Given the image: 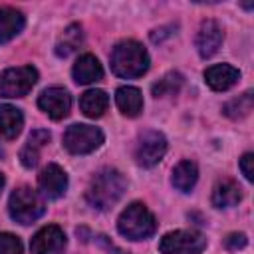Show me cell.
Returning <instances> with one entry per match:
<instances>
[{
  "label": "cell",
  "mask_w": 254,
  "mask_h": 254,
  "mask_svg": "<svg viewBox=\"0 0 254 254\" xmlns=\"http://www.w3.org/2000/svg\"><path fill=\"white\" fill-rule=\"evenodd\" d=\"M127 190V181L117 169H101L93 175V179L87 185L85 200L89 206L97 210H109L119 202L123 192Z\"/></svg>",
  "instance_id": "cell-1"
},
{
  "label": "cell",
  "mask_w": 254,
  "mask_h": 254,
  "mask_svg": "<svg viewBox=\"0 0 254 254\" xmlns=\"http://www.w3.org/2000/svg\"><path fill=\"white\" fill-rule=\"evenodd\" d=\"M111 69L119 77H141L149 69V54L147 50L135 40L119 42L109 56Z\"/></svg>",
  "instance_id": "cell-2"
},
{
  "label": "cell",
  "mask_w": 254,
  "mask_h": 254,
  "mask_svg": "<svg viewBox=\"0 0 254 254\" xmlns=\"http://www.w3.org/2000/svg\"><path fill=\"white\" fill-rule=\"evenodd\" d=\"M117 230L129 240H145L155 234L157 220L143 202H131L117 218Z\"/></svg>",
  "instance_id": "cell-3"
},
{
  "label": "cell",
  "mask_w": 254,
  "mask_h": 254,
  "mask_svg": "<svg viewBox=\"0 0 254 254\" xmlns=\"http://www.w3.org/2000/svg\"><path fill=\"white\" fill-rule=\"evenodd\" d=\"M10 216L20 224H32L46 212V202L38 190L32 187H18L8 200Z\"/></svg>",
  "instance_id": "cell-4"
},
{
  "label": "cell",
  "mask_w": 254,
  "mask_h": 254,
  "mask_svg": "<svg viewBox=\"0 0 254 254\" xmlns=\"http://www.w3.org/2000/svg\"><path fill=\"white\" fill-rule=\"evenodd\" d=\"M38 81V71L32 65L10 67L0 73V97H24Z\"/></svg>",
  "instance_id": "cell-5"
},
{
  "label": "cell",
  "mask_w": 254,
  "mask_h": 254,
  "mask_svg": "<svg viewBox=\"0 0 254 254\" xmlns=\"http://www.w3.org/2000/svg\"><path fill=\"white\" fill-rule=\"evenodd\" d=\"M62 141H64V147L69 153H73V155H87V153H91V151L101 147L103 133H101V129H97L93 125L75 123V125L65 129Z\"/></svg>",
  "instance_id": "cell-6"
},
{
  "label": "cell",
  "mask_w": 254,
  "mask_h": 254,
  "mask_svg": "<svg viewBox=\"0 0 254 254\" xmlns=\"http://www.w3.org/2000/svg\"><path fill=\"white\" fill-rule=\"evenodd\" d=\"M204 248L206 238L198 230H173L159 242V250L163 254H200Z\"/></svg>",
  "instance_id": "cell-7"
},
{
  "label": "cell",
  "mask_w": 254,
  "mask_h": 254,
  "mask_svg": "<svg viewBox=\"0 0 254 254\" xmlns=\"http://www.w3.org/2000/svg\"><path fill=\"white\" fill-rule=\"evenodd\" d=\"M167 153V139L159 131H143L137 139L135 147V161L141 167H153L157 165L163 155Z\"/></svg>",
  "instance_id": "cell-8"
},
{
  "label": "cell",
  "mask_w": 254,
  "mask_h": 254,
  "mask_svg": "<svg viewBox=\"0 0 254 254\" xmlns=\"http://www.w3.org/2000/svg\"><path fill=\"white\" fill-rule=\"evenodd\" d=\"M64 248H65V234L56 224H48L40 228L30 240L32 254H62Z\"/></svg>",
  "instance_id": "cell-9"
},
{
  "label": "cell",
  "mask_w": 254,
  "mask_h": 254,
  "mask_svg": "<svg viewBox=\"0 0 254 254\" xmlns=\"http://www.w3.org/2000/svg\"><path fill=\"white\" fill-rule=\"evenodd\" d=\"M38 107L52 119L60 121V119L67 117L69 107H71V97H69L67 89H64V87H48L38 97Z\"/></svg>",
  "instance_id": "cell-10"
},
{
  "label": "cell",
  "mask_w": 254,
  "mask_h": 254,
  "mask_svg": "<svg viewBox=\"0 0 254 254\" xmlns=\"http://www.w3.org/2000/svg\"><path fill=\"white\" fill-rule=\"evenodd\" d=\"M38 187H40L44 196H48V198H62L65 194V189H67V175H65V171L60 165L50 163V165H46L40 171Z\"/></svg>",
  "instance_id": "cell-11"
},
{
  "label": "cell",
  "mask_w": 254,
  "mask_h": 254,
  "mask_svg": "<svg viewBox=\"0 0 254 254\" xmlns=\"http://www.w3.org/2000/svg\"><path fill=\"white\" fill-rule=\"evenodd\" d=\"M222 40H224V34H222V28L218 26V22L214 20H204L198 28V34H196V40H194V46L200 54V58H210L218 52V48L222 46Z\"/></svg>",
  "instance_id": "cell-12"
},
{
  "label": "cell",
  "mask_w": 254,
  "mask_h": 254,
  "mask_svg": "<svg viewBox=\"0 0 254 254\" xmlns=\"http://www.w3.org/2000/svg\"><path fill=\"white\" fill-rule=\"evenodd\" d=\"M238 79H240V71L228 64H216L204 71V81L214 91H226L234 83H238Z\"/></svg>",
  "instance_id": "cell-13"
},
{
  "label": "cell",
  "mask_w": 254,
  "mask_h": 254,
  "mask_svg": "<svg viewBox=\"0 0 254 254\" xmlns=\"http://www.w3.org/2000/svg\"><path fill=\"white\" fill-rule=\"evenodd\" d=\"M242 200V189L232 179H222L212 189V204L216 208H230Z\"/></svg>",
  "instance_id": "cell-14"
},
{
  "label": "cell",
  "mask_w": 254,
  "mask_h": 254,
  "mask_svg": "<svg viewBox=\"0 0 254 254\" xmlns=\"http://www.w3.org/2000/svg\"><path fill=\"white\" fill-rule=\"evenodd\" d=\"M24 14L12 6H2L0 8V44L10 42L24 30Z\"/></svg>",
  "instance_id": "cell-15"
},
{
  "label": "cell",
  "mask_w": 254,
  "mask_h": 254,
  "mask_svg": "<svg viewBox=\"0 0 254 254\" xmlns=\"http://www.w3.org/2000/svg\"><path fill=\"white\" fill-rule=\"evenodd\" d=\"M71 73H73V79L77 83H93V81H99L103 77V67H101V64L95 56L83 54L73 64Z\"/></svg>",
  "instance_id": "cell-16"
},
{
  "label": "cell",
  "mask_w": 254,
  "mask_h": 254,
  "mask_svg": "<svg viewBox=\"0 0 254 254\" xmlns=\"http://www.w3.org/2000/svg\"><path fill=\"white\" fill-rule=\"evenodd\" d=\"M115 103L119 111L127 117H137L143 111V95L133 85H123L115 91Z\"/></svg>",
  "instance_id": "cell-17"
},
{
  "label": "cell",
  "mask_w": 254,
  "mask_h": 254,
  "mask_svg": "<svg viewBox=\"0 0 254 254\" xmlns=\"http://www.w3.org/2000/svg\"><path fill=\"white\" fill-rule=\"evenodd\" d=\"M24 127V115L14 105H0V135L4 139H16Z\"/></svg>",
  "instance_id": "cell-18"
},
{
  "label": "cell",
  "mask_w": 254,
  "mask_h": 254,
  "mask_svg": "<svg viewBox=\"0 0 254 254\" xmlns=\"http://www.w3.org/2000/svg\"><path fill=\"white\" fill-rule=\"evenodd\" d=\"M48 141H50V133L48 131H44V129L32 131V135L28 137V143L20 151V163L26 169L36 167L38 165V159H40V149L44 145H48Z\"/></svg>",
  "instance_id": "cell-19"
},
{
  "label": "cell",
  "mask_w": 254,
  "mask_h": 254,
  "mask_svg": "<svg viewBox=\"0 0 254 254\" xmlns=\"http://www.w3.org/2000/svg\"><path fill=\"white\" fill-rule=\"evenodd\" d=\"M107 105H109V97H107V93H105L103 89H87V91L81 93V97H79V107H81V111H83L87 117H91V119L101 117V115L105 113Z\"/></svg>",
  "instance_id": "cell-20"
},
{
  "label": "cell",
  "mask_w": 254,
  "mask_h": 254,
  "mask_svg": "<svg viewBox=\"0 0 254 254\" xmlns=\"http://www.w3.org/2000/svg\"><path fill=\"white\" fill-rule=\"evenodd\" d=\"M198 181V169L192 161H181L175 169H173V177H171V183L177 190L181 192H190L192 187L196 185Z\"/></svg>",
  "instance_id": "cell-21"
},
{
  "label": "cell",
  "mask_w": 254,
  "mask_h": 254,
  "mask_svg": "<svg viewBox=\"0 0 254 254\" xmlns=\"http://www.w3.org/2000/svg\"><path fill=\"white\" fill-rule=\"evenodd\" d=\"M81 42H83L81 26H79V24H69V26L64 30V34L60 36L58 44H56V54H58L60 58H67L69 54H73V52L79 48Z\"/></svg>",
  "instance_id": "cell-22"
},
{
  "label": "cell",
  "mask_w": 254,
  "mask_h": 254,
  "mask_svg": "<svg viewBox=\"0 0 254 254\" xmlns=\"http://www.w3.org/2000/svg\"><path fill=\"white\" fill-rule=\"evenodd\" d=\"M183 81H185V77H183L179 71H169V73H165L159 81L153 83L151 91H153L155 97L175 95V93H179V89L183 87Z\"/></svg>",
  "instance_id": "cell-23"
},
{
  "label": "cell",
  "mask_w": 254,
  "mask_h": 254,
  "mask_svg": "<svg viewBox=\"0 0 254 254\" xmlns=\"http://www.w3.org/2000/svg\"><path fill=\"white\" fill-rule=\"evenodd\" d=\"M252 105H254V99H252V91H246L234 99H230L228 103H224L222 111L226 117L230 119H242L246 117L250 111H252Z\"/></svg>",
  "instance_id": "cell-24"
},
{
  "label": "cell",
  "mask_w": 254,
  "mask_h": 254,
  "mask_svg": "<svg viewBox=\"0 0 254 254\" xmlns=\"http://www.w3.org/2000/svg\"><path fill=\"white\" fill-rule=\"evenodd\" d=\"M0 254H22L20 238L10 232H0Z\"/></svg>",
  "instance_id": "cell-25"
},
{
  "label": "cell",
  "mask_w": 254,
  "mask_h": 254,
  "mask_svg": "<svg viewBox=\"0 0 254 254\" xmlns=\"http://www.w3.org/2000/svg\"><path fill=\"white\" fill-rule=\"evenodd\" d=\"M246 244H248V238H246L244 232H232V234H228V236L224 238V246H226L228 250H240V248H244Z\"/></svg>",
  "instance_id": "cell-26"
},
{
  "label": "cell",
  "mask_w": 254,
  "mask_h": 254,
  "mask_svg": "<svg viewBox=\"0 0 254 254\" xmlns=\"http://www.w3.org/2000/svg\"><path fill=\"white\" fill-rule=\"evenodd\" d=\"M252 163H254V155L252 153H244L242 159H240V171H242V175H244L246 181H252V177H254Z\"/></svg>",
  "instance_id": "cell-27"
},
{
  "label": "cell",
  "mask_w": 254,
  "mask_h": 254,
  "mask_svg": "<svg viewBox=\"0 0 254 254\" xmlns=\"http://www.w3.org/2000/svg\"><path fill=\"white\" fill-rule=\"evenodd\" d=\"M171 28H157V30H153L151 32V40L157 44V42H161L165 36H171V32H169Z\"/></svg>",
  "instance_id": "cell-28"
},
{
  "label": "cell",
  "mask_w": 254,
  "mask_h": 254,
  "mask_svg": "<svg viewBox=\"0 0 254 254\" xmlns=\"http://www.w3.org/2000/svg\"><path fill=\"white\" fill-rule=\"evenodd\" d=\"M2 189H4V175L0 173V192H2Z\"/></svg>",
  "instance_id": "cell-29"
}]
</instances>
